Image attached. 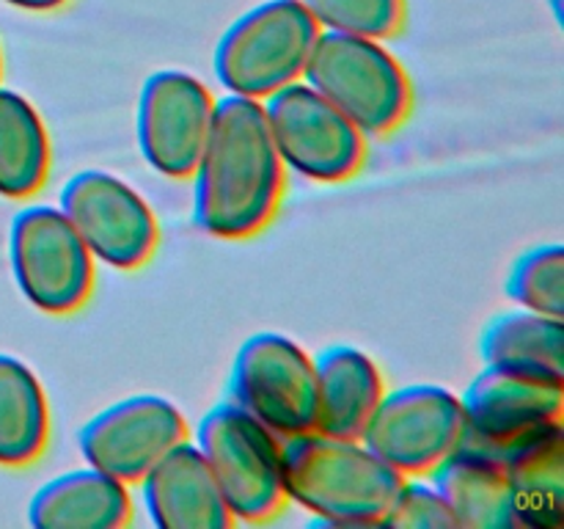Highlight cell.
<instances>
[{"label": "cell", "instance_id": "cell-1", "mask_svg": "<svg viewBox=\"0 0 564 529\" xmlns=\"http://www.w3.org/2000/svg\"><path fill=\"white\" fill-rule=\"evenodd\" d=\"M284 171L262 99H215L213 125L191 174L193 220L220 240L259 235L284 196Z\"/></svg>", "mask_w": 564, "mask_h": 529}, {"label": "cell", "instance_id": "cell-2", "mask_svg": "<svg viewBox=\"0 0 564 529\" xmlns=\"http://www.w3.org/2000/svg\"><path fill=\"white\" fill-rule=\"evenodd\" d=\"M405 474L361 439L319 430L284 439V494L325 527H380Z\"/></svg>", "mask_w": 564, "mask_h": 529}, {"label": "cell", "instance_id": "cell-3", "mask_svg": "<svg viewBox=\"0 0 564 529\" xmlns=\"http://www.w3.org/2000/svg\"><path fill=\"white\" fill-rule=\"evenodd\" d=\"M301 80L323 94L367 138L397 130L411 114V77L378 39L319 31Z\"/></svg>", "mask_w": 564, "mask_h": 529}, {"label": "cell", "instance_id": "cell-4", "mask_svg": "<svg viewBox=\"0 0 564 529\" xmlns=\"http://www.w3.org/2000/svg\"><path fill=\"white\" fill-rule=\"evenodd\" d=\"M207 461L235 521L262 523L279 516L284 494V439L226 400L209 408L196 428Z\"/></svg>", "mask_w": 564, "mask_h": 529}, {"label": "cell", "instance_id": "cell-5", "mask_svg": "<svg viewBox=\"0 0 564 529\" xmlns=\"http://www.w3.org/2000/svg\"><path fill=\"white\" fill-rule=\"evenodd\" d=\"M319 25L301 0H264L237 17L215 44L213 69L237 97L264 99L301 80Z\"/></svg>", "mask_w": 564, "mask_h": 529}, {"label": "cell", "instance_id": "cell-6", "mask_svg": "<svg viewBox=\"0 0 564 529\" xmlns=\"http://www.w3.org/2000/svg\"><path fill=\"white\" fill-rule=\"evenodd\" d=\"M264 119L284 169L312 182H347L367 160V136L306 80L262 99Z\"/></svg>", "mask_w": 564, "mask_h": 529}, {"label": "cell", "instance_id": "cell-7", "mask_svg": "<svg viewBox=\"0 0 564 529\" xmlns=\"http://www.w3.org/2000/svg\"><path fill=\"white\" fill-rule=\"evenodd\" d=\"M9 257L17 287L39 312L72 314L91 295L97 259L61 207L20 209L11 220Z\"/></svg>", "mask_w": 564, "mask_h": 529}, {"label": "cell", "instance_id": "cell-8", "mask_svg": "<svg viewBox=\"0 0 564 529\" xmlns=\"http://www.w3.org/2000/svg\"><path fill=\"white\" fill-rule=\"evenodd\" d=\"M229 400L279 439L308 433L317 419L314 358L275 331L248 336L231 361Z\"/></svg>", "mask_w": 564, "mask_h": 529}, {"label": "cell", "instance_id": "cell-9", "mask_svg": "<svg viewBox=\"0 0 564 529\" xmlns=\"http://www.w3.org/2000/svg\"><path fill=\"white\" fill-rule=\"evenodd\" d=\"M58 207L91 257L110 268H141L158 248V218L147 198L108 171L83 169L72 174L61 187Z\"/></svg>", "mask_w": 564, "mask_h": 529}, {"label": "cell", "instance_id": "cell-10", "mask_svg": "<svg viewBox=\"0 0 564 529\" xmlns=\"http://www.w3.org/2000/svg\"><path fill=\"white\" fill-rule=\"evenodd\" d=\"M460 395L438 384L383 391L361 441L389 466L411 477L438 466L463 439Z\"/></svg>", "mask_w": 564, "mask_h": 529}, {"label": "cell", "instance_id": "cell-11", "mask_svg": "<svg viewBox=\"0 0 564 529\" xmlns=\"http://www.w3.org/2000/svg\"><path fill=\"white\" fill-rule=\"evenodd\" d=\"M187 439V422L174 402L160 395H132L94 413L77 430V450L88 466L132 485Z\"/></svg>", "mask_w": 564, "mask_h": 529}, {"label": "cell", "instance_id": "cell-12", "mask_svg": "<svg viewBox=\"0 0 564 529\" xmlns=\"http://www.w3.org/2000/svg\"><path fill=\"white\" fill-rule=\"evenodd\" d=\"M215 99L198 77L160 69L143 80L135 108V136L143 160L158 174L187 180L207 141Z\"/></svg>", "mask_w": 564, "mask_h": 529}, {"label": "cell", "instance_id": "cell-13", "mask_svg": "<svg viewBox=\"0 0 564 529\" xmlns=\"http://www.w3.org/2000/svg\"><path fill=\"white\" fill-rule=\"evenodd\" d=\"M460 406L466 422L463 439L501 446L540 428L564 422V384L485 367L466 386Z\"/></svg>", "mask_w": 564, "mask_h": 529}, {"label": "cell", "instance_id": "cell-14", "mask_svg": "<svg viewBox=\"0 0 564 529\" xmlns=\"http://www.w3.org/2000/svg\"><path fill=\"white\" fill-rule=\"evenodd\" d=\"M143 505L160 529H226L235 516L191 439L171 446L141 479Z\"/></svg>", "mask_w": 564, "mask_h": 529}, {"label": "cell", "instance_id": "cell-15", "mask_svg": "<svg viewBox=\"0 0 564 529\" xmlns=\"http://www.w3.org/2000/svg\"><path fill=\"white\" fill-rule=\"evenodd\" d=\"M427 474L455 516L457 529H518L510 479L490 446L460 439Z\"/></svg>", "mask_w": 564, "mask_h": 529}, {"label": "cell", "instance_id": "cell-16", "mask_svg": "<svg viewBox=\"0 0 564 529\" xmlns=\"http://www.w3.org/2000/svg\"><path fill=\"white\" fill-rule=\"evenodd\" d=\"M490 450L505 463L518 529H562L564 422L549 424V428H540Z\"/></svg>", "mask_w": 564, "mask_h": 529}, {"label": "cell", "instance_id": "cell-17", "mask_svg": "<svg viewBox=\"0 0 564 529\" xmlns=\"http://www.w3.org/2000/svg\"><path fill=\"white\" fill-rule=\"evenodd\" d=\"M130 521L127 485L88 463L47 479L28 505V523L36 529H119Z\"/></svg>", "mask_w": 564, "mask_h": 529}, {"label": "cell", "instance_id": "cell-18", "mask_svg": "<svg viewBox=\"0 0 564 529\" xmlns=\"http://www.w3.org/2000/svg\"><path fill=\"white\" fill-rule=\"evenodd\" d=\"M317 419L314 430L336 439H361L369 417L383 397L378 364L352 345H330L314 358Z\"/></svg>", "mask_w": 564, "mask_h": 529}, {"label": "cell", "instance_id": "cell-19", "mask_svg": "<svg viewBox=\"0 0 564 529\" xmlns=\"http://www.w3.org/2000/svg\"><path fill=\"white\" fill-rule=\"evenodd\" d=\"M485 367L564 384V320L516 309L490 320L479 339Z\"/></svg>", "mask_w": 564, "mask_h": 529}, {"label": "cell", "instance_id": "cell-20", "mask_svg": "<svg viewBox=\"0 0 564 529\" xmlns=\"http://www.w3.org/2000/svg\"><path fill=\"white\" fill-rule=\"evenodd\" d=\"M50 439V406L36 373L0 353V466H28Z\"/></svg>", "mask_w": 564, "mask_h": 529}, {"label": "cell", "instance_id": "cell-21", "mask_svg": "<svg viewBox=\"0 0 564 529\" xmlns=\"http://www.w3.org/2000/svg\"><path fill=\"white\" fill-rule=\"evenodd\" d=\"M50 174V138L22 94L0 88V196L31 198Z\"/></svg>", "mask_w": 564, "mask_h": 529}, {"label": "cell", "instance_id": "cell-22", "mask_svg": "<svg viewBox=\"0 0 564 529\" xmlns=\"http://www.w3.org/2000/svg\"><path fill=\"white\" fill-rule=\"evenodd\" d=\"M505 290L521 309L564 320V251L560 242L523 251L512 262Z\"/></svg>", "mask_w": 564, "mask_h": 529}, {"label": "cell", "instance_id": "cell-23", "mask_svg": "<svg viewBox=\"0 0 564 529\" xmlns=\"http://www.w3.org/2000/svg\"><path fill=\"white\" fill-rule=\"evenodd\" d=\"M319 31L391 39L405 25V0H301Z\"/></svg>", "mask_w": 564, "mask_h": 529}, {"label": "cell", "instance_id": "cell-24", "mask_svg": "<svg viewBox=\"0 0 564 529\" xmlns=\"http://www.w3.org/2000/svg\"><path fill=\"white\" fill-rule=\"evenodd\" d=\"M380 527L389 529H457L455 516L433 483L402 479Z\"/></svg>", "mask_w": 564, "mask_h": 529}, {"label": "cell", "instance_id": "cell-25", "mask_svg": "<svg viewBox=\"0 0 564 529\" xmlns=\"http://www.w3.org/2000/svg\"><path fill=\"white\" fill-rule=\"evenodd\" d=\"M3 3L17 6V9H25V11H55L61 6H66L69 0H3Z\"/></svg>", "mask_w": 564, "mask_h": 529}]
</instances>
